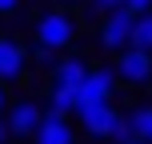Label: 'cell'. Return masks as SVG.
Instances as JSON below:
<instances>
[{
  "mask_svg": "<svg viewBox=\"0 0 152 144\" xmlns=\"http://www.w3.org/2000/svg\"><path fill=\"white\" fill-rule=\"evenodd\" d=\"M128 48H140V52H152V12H140L132 20V44Z\"/></svg>",
  "mask_w": 152,
  "mask_h": 144,
  "instance_id": "cell-12",
  "label": "cell"
},
{
  "mask_svg": "<svg viewBox=\"0 0 152 144\" xmlns=\"http://www.w3.org/2000/svg\"><path fill=\"white\" fill-rule=\"evenodd\" d=\"M132 20H136V16H132L128 8H112V12H104L100 24H96V44L104 48L108 56L124 52V48L132 44Z\"/></svg>",
  "mask_w": 152,
  "mask_h": 144,
  "instance_id": "cell-3",
  "label": "cell"
},
{
  "mask_svg": "<svg viewBox=\"0 0 152 144\" xmlns=\"http://www.w3.org/2000/svg\"><path fill=\"white\" fill-rule=\"evenodd\" d=\"M76 132H84V136L92 140H108L116 128V120H120V108L108 100V104H76Z\"/></svg>",
  "mask_w": 152,
  "mask_h": 144,
  "instance_id": "cell-5",
  "label": "cell"
},
{
  "mask_svg": "<svg viewBox=\"0 0 152 144\" xmlns=\"http://www.w3.org/2000/svg\"><path fill=\"white\" fill-rule=\"evenodd\" d=\"M36 60V64H44V68H52L56 64V52L52 48H40V44H32V52H28V64Z\"/></svg>",
  "mask_w": 152,
  "mask_h": 144,
  "instance_id": "cell-13",
  "label": "cell"
},
{
  "mask_svg": "<svg viewBox=\"0 0 152 144\" xmlns=\"http://www.w3.org/2000/svg\"><path fill=\"white\" fill-rule=\"evenodd\" d=\"M28 72V48L16 36H0V84H20Z\"/></svg>",
  "mask_w": 152,
  "mask_h": 144,
  "instance_id": "cell-7",
  "label": "cell"
},
{
  "mask_svg": "<svg viewBox=\"0 0 152 144\" xmlns=\"http://www.w3.org/2000/svg\"><path fill=\"white\" fill-rule=\"evenodd\" d=\"M56 8H76V4H84V0H52Z\"/></svg>",
  "mask_w": 152,
  "mask_h": 144,
  "instance_id": "cell-18",
  "label": "cell"
},
{
  "mask_svg": "<svg viewBox=\"0 0 152 144\" xmlns=\"http://www.w3.org/2000/svg\"><path fill=\"white\" fill-rule=\"evenodd\" d=\"M32 36H36V44L40 48H52L56 56H64V52H72V44H76V36H80V20H76V12L72 8H48V12H40L36 16V28H32Z\"/></svg>",
  "mask_w": 152,
  "mask_h": 144,
  "instance_id": "cell-1",
  "label": "cell"
},
{
  "mask_svg": "<svg viewBox=\"0 0 152 144\" xmlns=\"http://www.w3.org/2000/svg\"><path fill=\"white\" fill-rule=\"evenodd\" d=\"M120 8H128L132 16H140V12H152V0H120Z\"/></svg>",
  "mask_w": 152,
  "mask_h": 144,
  "instance_id": "cell-15",
  "label": "cell"
},
{
  "mask_svg": "<svg viewBox=\"0 0 152 144\" xmlns=\"http://www.w3.org/2000/svg\"><path fill=\"white\" fill-rule=\"evenodd\" d=\"M32 144H80V132H76V124L68 120V116L44 112V124H40V132H36Z\"/></svg>",
  "mask_w": 152,
  "mask_h": 144,
  "instance_id": "cell-9",
  "label": "cell"
},
{
  "mask_svg": "<svg viewBox=\"0 0 152 144\" xmlns=\"http://www.w3.org/2000/svg\"><path fill=\"white\" fill-rule=\"evenodd\" d=\"M124 116H128V124H132V136H140L144 144H152V104H136Z\"/></svg>",
  "mask_w": 152,
  "mask_h": 144,
  "instance_id": "cell-11",
  "label": "cell"
},
{
  "mask_svg": "<svg viewBox=\"0 0 152 144\" xmlns=\"http://www.w3.org/2000/svg\"><path fill=\"white\" fill-rule=\"evenodd\" d=\"M116 80H120V88H136L144 92L152 88V52H140V48H124V52H116Z\"/></svg>",
  "mask_w": 152,
  "mask_h": 144,
  "instance_id": "cell-4",
  "label": "cell"
},
{
  "mask_svg": "<svg viewBox=\"0 0 152 144\" xmlns=\"http://www.w3.org/2000/svg\"><path fill=\"white\" fill-rule=\"evenodd\" d=\"M120 144H144V140H140V136H128V140H120Z\"/></svg>",
  "mask_w": 152,
  "mask_h": 144,
  "instance_id": "cell-20",
  "label": "cell"
},
{
  "mask_svg": "<svg viewBox=\"0 0 152 144\" xmlns=\"http://www.w3.org/2000/svg\"><path fill=\"white\" fill-rule=\"evenodd\" d=\"M44 112H52V116H72L76 112V92L72 88H52L48 84V108Z\"/></svg>",
  "mask_w": 152,
  "mask_h": 144,
  "instance_id": "cell-10",
  "label": "cell"
},
{
  "mask_svg": "<svg viewBox=\"0 0 152 144\" xmlns=\"http://www.w3.org/2000/svg\"><path fill=\"white\" fill-rule=\"evenodd\" d=\"M24 0H0V16H16Z\"/></svg>",
  "mask_w": 152,
  "mask_h": 144,
  "instance_id": "cell-16",
  "label": "cell"
},
{
  "mask_svg": "<svg viewBox=\"0 0 152 144\" xmlns=\"http://www.w3.org/2000/svg\"><path fill=\"white\" fill-rule=\"evenodd\" d=\"M0 144H12V140H8V128H4V120H0Z\"/></svg>",
  "mask_w": 152,
  "mask_h": 144,
  "instance_id": "cell-19",
  "label": "cell"
},
{
  "mask_svg": "<svg viewBox=\"0 0 152 144\" xmlns=\"http://www.w3.org/2000/svg\"><path fill=\"white\" fill-rule=\"evenodd\" d=\"M8 100H12V92H8V84H0V116H4V108H8Z\"/></svg>",
  "mask_w": 152,
  "mask_h": 144,
  "instance_id": "cell-17",
  "label": "cell"
},
{
  "mask_svg": "<svg viewBox=\"0 0 152 144\" xmlns=\"http://www.w3.org/2000/svg\"><path fill=\"white\" fill-rule=\"evenodd\" d=\"M84 4H88V16H104V12H112V8H120V0H84Z\"/></svg>",
  "mask_w": 152,
  "mask_h": 144,
  "instance_id": "cell-14",
  "label": "cell"
},
{
  "mask_svg": "<svg viewBox=\"0 0 152 144\" xmlns=\"http://www.w3.org/2000/svg\"><path fill=\"white\" fill-rule=\"evenodd\" d=\"M116 88H120V80H116L112 64H92L88 76L80 80V88H76V104H108L116 96Z\"/></svg>",
  "mask_w": 152,
  "mask_h": 144,
  "instance_id": "cell-6",
  "label": "cell"
},
{
  "mask_svg": "<svg viewBox=\"0 0 152 144\" xmlns=\"http://www.w3.org/2000/svg\"><path fill=\"white\" fill-rule=\"evenodd\" d=\"M88 68L92 64L84 60V56H76V52H64V56H56V64L48 72H52V88H80V80L88 76Z\"/></svg>",
  "mask_w": 152,
  "mask_h": 144,
  "instance_id": "cell-8",
  "label": "cell"
},
{
  "mask_svg": "<svg viewBox=\"0 0 152 144\" xmlns=\"http://www.w3.org/2000/svg\"><path fill=\"white\" fill-rule=\"evenodd\" d=\"M4 128H8V140H36L40 124H44V104L32 96H20V100H8L4 108Z\"/></svg>",
  "mask_w": 152,
  "mask_h": 144,
  "instance_id": "cell-2",
  "label": "cell"
}]
</instances>
